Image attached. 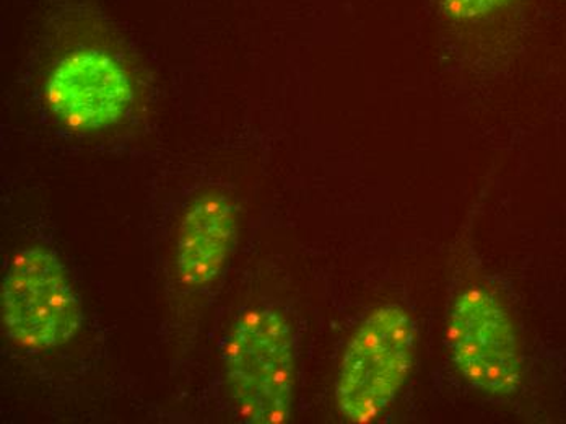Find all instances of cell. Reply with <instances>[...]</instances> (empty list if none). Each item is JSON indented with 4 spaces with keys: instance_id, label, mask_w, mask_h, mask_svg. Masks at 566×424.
Masks as SVG:
<instances>
[{
    "instance_id": "obj_1",
    "label": "cell",
    "mask_w": 566,
    "mask_h": 424,
    "mask_svg": "<svg viewBox=\"0 0 566 424\" xmlns=\"http://www.w3.org/2000/svg\"><path fill=\"white\" fill-rule=\"evenodd\" d=\"M417 323L399 303L376 307L348 340L336 378V405L354 424L378 422L406 387L417 353Z\"/></svg>"
},
{
    "instance_id": "obj_2",
    "label": "cell",
    "mask_w": 566,
    "mask_h": 424,
    "mask_svg": "<svg viewBox=\"0 0 566 424\" xmlns=\"http://www.w3.org/2000/svg\"><path fill=\"white\" fill-rule=\"evenodd\" d=\"M228 387L247 423L282 424L292 416L296 344L281 310L255 307L234 323L223 351Z\"/></svg>"
},
{
    "instance_id": "obj_3",
    "label": "cell",
    "mask_w": 566,
    "mask_h": 424,
    "mask_svg": "<svg viewBox=\"0 0 566 424\" xmlns=\"http://www.w3.org/2000/svg\"><path fill=\"white\" fill-rule=\"evenodd\" d=\"M3 332L25 351L64 347L84 323L81 296L61 258L43 247L17 251L0 291Z\"/></svg>"
},
{
    "instance_id": "obj_4",
    "label": "cell",
    "mask_w": 566,
    "mask_h": 424,
    "mask_svg": "<svg viewBox=\"0 0 566 424\" xmlns=\"http://www.w3.org/2000/svg\"><path fill=\"white\" fill-rule=\"evenodd\" d=\"M447 344L455 371L482 394L506 399L523 382V354L505 303L482 286L455 296L447 322Z\"/></svg>"
},
{
    "instance_id": "obj_5",
    "label": "cell",
    "mask_w": 566,
    "mask_h": 424,
    "mask_svg": "<svg viewBox=\"0 0 566 424\" xmlns=\"http://www.w3.org/2000/svg\"><path fill=\"white\" fill-rule=\"evenodd\" d=\"M48 108L75 133H96L120 122L134 103L129 72L114 54L78 48L54 64L44 87Z\"/></svg>"
},
{
    "instance_id": "obj_6",
    "label": "cell",
    "mask_w": 566,
    "mask_h": 424,
    "mask_svg": "<svg viewBox=\"0 0 566 424\" xmlns=\"http://www.w3.org/2000/svg\"><path fill=\"white\" fill-rule=\"evenodd\" d=\"M238 234V213L228 196L209 193L196 199L181 219L176 271L185 288L199 291L226 268Z\"/></svg>"
},
{
    "instance_id": "obj_7",
    "label": "cell",
    "mask_w": 566,
    "mask_h": 424,
    "mask_svg": "<svg viewBox=\"0 0 566 424\" xmlns=\"http://www.w3.org/2000/svg\"><path fill=\"white\" fill-rule=\"evenodd\" d=\"M513 0H440L444 15L458 22L485 19L510 6Z\"/></svg>"
}]
</instances>
